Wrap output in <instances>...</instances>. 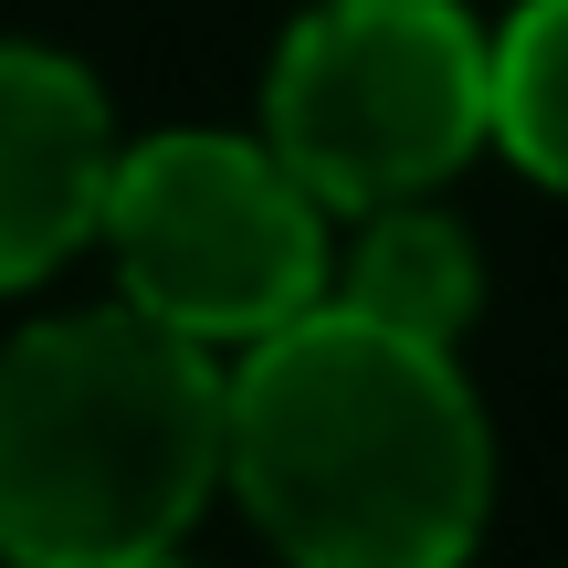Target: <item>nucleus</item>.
Here are the masks:
<instances>
[{
    "mask_svg": "<svg viewBox=\"0 0 568 568\" xmlns=\"http://www.w3.org/2000/svg\"><path fill=\"white\" fill-rule=\"evenodd\" d=\"M116 116L95 74L42 42H0V284H42L105 222Z\"/></svg>",
    "mask_w": 568,
    "mask_h": 568,
    "instance_id": "39448f33",
    "label": "nucleus"
},
{
    "mask_svg": "<svg viewBox=\"0 0 568 568\" xmlns=\"http://www.w3.org/2000/svg\"><path fill=\"white\" fill-rule=\"evenodd\" d=\"M222 485L295 568H464L495 432L453 347L316 295L222 368Z\"/></svg>",
    "mask_w": 568,
    "mask_h": 568,
    "instance_id": "f257e3e1",
    "label": "nucleus"
},
{
    "mask_svg": "<svg viewBox=\"0 0 568 568\" xmlns=\"http://www.w3.org/2000/svg\"><path fill=\"white\" fill-rule=\"evenodd\" d=\"M126 568H180V558H169V548H159V558H126Z\"/></svg>",
    "mask_w": 568,
    "mask_h": 568,
    "instance_id": "6e6552de",
    "label": "nucleus"
},
{
    "mask_svg": "<svg viewBox=\"0 0 568 568\" xmlns=\"http://www.w3.org/2000/svg\"><path fill=\"white\" fill-rule=\"evenodd\" d=\"M95 243L116 253L126 305L159 316L169 337L243 358L284 316L326 295V211L264 138H222V126H169V138L116 148Z\"/></svg>",
    "mask_w": 568,
    "mask_h": 568,
    "instance_id": "20e7f679",
    "label": "nucleus"
},
{
    "mask_svg": "<svg viewBox=\"0 0 568 568\" xmlns=\"http://www.w3.org/2000/svg\"><path fill=\"white\" fill-rule=\"evenodd\" d=\"M264 148L316 211L432 201L485 148V32L464 0H316L264 74Z\"/></svg>",
    "mask_w": 568,
    "mask_h": 568,
    "instance_id": "7ed1b4c3",
    "label": "nucleus"
},
{
    "mask_svg": "<svg viewBox=\"0 0 568 568\" xmlns=\"http://www.w3.org/2000/svg\"><path fill=\"white\" fill-rule=\"evenodd\" d=\"M222 485V358L138 305L42 316L0 347V558L126 568L180 548Z\"/></svg>",
    "mask_w": 568,
    "mask_h": 568,
    "instance_id": "f03ea898",
    "label": "nucleus"
},
{
    "mask_svg": "<svg viewBox=\"0 0 568 568\" xmlns=\"http://www.w3.org/2000/svg\"><path fill=\"white\" fill-rule=\"evenodd\" d=\"M485 138L568 201V0H527L485 42Z\"/></svg>",
    "mask_w": 568,
    "mask_h": 568,
    "instance_id": "0eeeda50",
    "label": "nucleus"
},
{
    "mask_svg": "<svg viewBox=\"0 0 568 568\" xmlns=\"http://www.w3.org/2000/svg\"><path fill=\"white\" fill-rule=\"evenodd\" d=\"M326 305L389 326V337H422V347H453L485 305V264H474V232L443 222L432 201H389V211H358V243L347 264H326Z\"/></svg>",
    "mask_w": 568,
    "mask_h": 568,
    "instance_id": "423d86ee",
    "label": "nucleus"
}]
</instances>
